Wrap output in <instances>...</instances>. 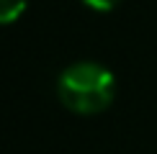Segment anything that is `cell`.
I'll list each match as a JSON object with an SVG mask.
<instances>
[{
	"label": "cell",
	"instance_id": "3",
	"mask_svg": "<svg viewBox=\"0 0 157 154\" xmlns=\"http://www.w3.org/2000/svg\"><path fill=\"white\" fill-rule=\"evenodd\" d=\"M88 8H93V10H98V13H108V10H113L116 5L121 3V0H82Z\"/></svg>",
	"mask_w": 157,
	"mask_h": 154
},
{
	"label": "cell",
	"instance_id": "2",
	"mask_svg": "<svg viewBox=\"0 0 157 154\" xmlns=\"http://www.w3.org/2000/svg\"><path fill=\"white\" fill-rule=\"evenodd\" d=\"M29 0H0V26L13 23L23 16Z\"/></svg>",
	"mask_w": 157,
	"mask_h": 154
},
{
	"label": "cell",
	"instance_id": "1",
	"mask_svg": "<svg viewBox=\"0 0 157 154\" xmlns=\"http://www.w3.org/2000/svg\"><path fill=\"white\" fill-rule=\"evenodd\" d=\"M57 95L77 116L103 113L116 98V77L98 62H75L59 75Z\"/></svg>",
	"mask_w": 157,
	"mask_h": 154
}]
</instances>
